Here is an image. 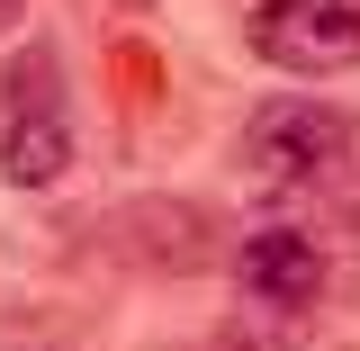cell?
Wrapping results in <instances>:
<instances>
[{"mask_svg": "<svg viewBox=\"0 0 360 351\" xmlns=\"http://www.w3.org/2000/svg\"><path fill=\"white\" fill-rule=\"evenodd\" d=\"M252 54L297 82L360 72V0H252Z\"/></svg>", "mask_w": 360, "mask_h": 351, "instance_id": "6da1fadb", "label": "cell"}, {"mask_svg": "<svg viewBox=\"0 0 360 351\" xmlns=\"http://www.w3.org/2000/svg\"><path fill=\"white\" fill-rule=\"evenodd\" d=\"M342 117L333 108H315V99H262L252 117H243V135H234V162L252 180H270V189H307V180H324L333 162H342Z\"/></svg>", "mask_w": 360, "mask_h": 351, "instance_id": "7a4b0ae2", "label": "cell"}, {"mask_svg": "<svg viewBox=\"0 0 360 351\" xmlns=\"http://www.w3.org/2000/svg\"><path fill=\"white\" fill-rule=\"evenodd\" d=\"M234 288L252 307H279V315L315 307L324 298V243H315L307 225H252L243 253H234Z\"/></svg>", "mask_w": 360, "mask_h": 351, "instance_id": "3957f363", "label": "cell"}, {"mask_svg": "<svg viewBox=\"0 0 360 351\" xmlns=\"http://www.w3.org/2000/svg\"><path fill=\"white\" fill-rule=\"evenodd\" d=\"M63 172H72V127L37 82H18L9 117H0V180L9 189H54Z\"/></svg>", "mask_w": 360, "mask_h": 351, "instance_id": "277c9868", "label": "cell"}, {"mask_svg": "<svg viewBox=\"0 0 360 351\" xmlns=\"http://www.w3.org/2000/svg\"><path fill=\"white\" fill-rule=\"evenodd\" d=\"M18 9H27V0H0V37H9V27H18Z\"/></svg>", "mask_w": 360, "mask_h": 351, "instance_id": "5b68a950", "label": "cell"}]
</instances>
